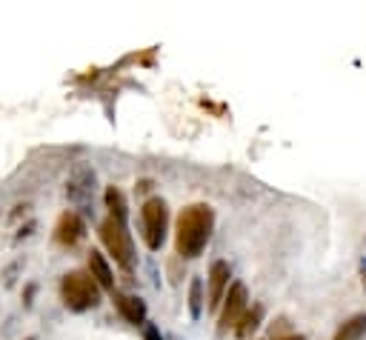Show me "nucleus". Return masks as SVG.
Returning <instances> with one entry per match:
<instances>
[{"label": "nucleus", "instance_id": "17", "mask_svg": "<svg viewBox=\"0 0 366 340\" xmlns=\"http://www.w3.org/2000/svg\"><path fill=\"white\" fill-rule=\"evenodd\" d=\"M363 275H366V261H363ZM363 280H366V277H363Z\"/></svg>", "mask_w": 366, "mask_h": 340}, {"label": "nucleus", "instance_id": "16", "mask_svg": "<svg viewBox=\"0 0 366 340\" xmlns=\"http://www.w3.org/2000/svg\"><path fill=\"white\" fill-rule=\"evenodd\" d=\"M281 340H303V337H301V334H298V337L292 334V337H281Z\"/></svg>", "mask_w": 366, "mask_h": 340}, {"label": "nucleus", "instance_id": "7", "mask_svg": "<svg viewBox=\"0 0 366 340\" xmlns=\"http://www.w3.org/2000/svg\"><path fill=\"white\" fill-rule=\"evenodd\" d=\"M86 237V223L77 211H63L55 223V240L61 246H77Z\"/></svg>", "mask_w": 366, "mask_h": 340}, {"label": "nucleus", "instance_id": "9", "mask_svg": "<svg viewBox=\"0 0 366 340\" xmlns=\"http://www.w3.org/2000/svg\"><path fill=\"white\" fill-rule=\"evenodd\" d=\"M69 200L75 203H89L92 200V192H95V172H89V169H77L75 178L69 181Z\"/></svg>", "mask_w": 366, "mask_h": 340}, {"label": "nucleus", "instance_id": "6", "mask_svg": "<svg viewBox=\"0 0 366 340\" xmlns=\"http://www.w3.org/2000/svg\"><path fill=\"white\" fill-rule=\"evenodd\" d=\"M229 277H232V272H229V263L226 261H215L209 266V289H206V306L209 312H217L220 303H223V297H226V289H229Z\"/></svg>", "mask_w": 366, "mask_h": 340}, {"label": "nucleus", "instance_id": "10", "mask_svg": "<svg viewBox=\"0 0 366 340\" xmlns=\"http://www.w3.org/2000/svg\"><path fill=\"white\" fill-rule=\"evenodd\" d=\"M89 275L98 280V286H101V289L115 292V277H112V269H109L106 258H103V254H101L98 249H92V251H89Z\"/></svg>", "mask_w": 366, "mask_h": 340}, {"label": "nucleus", "instance_id": "5", "mask_svg": "<svg viewBox=\"0 0 366 340\" xmlns=\"http://www.w3.org/2000/svg\"><path fill=\"white\" fill-rule=\"evenodd\" d=\"M249 306V294L244 283H229L226 297H223V306H220V318H217V332L226 334L229 329H238L241 318L246 315Z\"/></svg>", "mask_w": 366, "mask_h": 340}, {"label": "nucleus", "instance_id": "15", "mask_svg": "<svg viewBox=\"0 0 366 340\" xmlns=\"http://www.w3.org/2000/svg\"><path fill=\"white\" fill-rule=\"evenodd\" d=\"M144 337H146V340H163V337H160V329H158L155 323H146V326H144Z\"/></svg>", "mask_w": 366, "mask_h": 340}, {"label": "nucleus", "instance_id": "3", "mask_svg": "<svg viewBox=\"0 0 366 340\" xmlns=\"http://www.w3.org/2000/svg\"><path fill=\"white\" fill-rule=\"evenodd\" d=\"M101 240H103L106 251L112 254L115 263H118L120 269L129 272V269L134 266V243H132V232H129L126 221L109 215V218L101 223Z\"/></svg>", "mask_w": 366, "mask_h": 340}, {"label": "nucleus", "instance_id": "2", "mask_svg": "<svg viewBox=\"0 0 366 340\" xmlns=\"http://www.w3.org/2000/svg\"><path fill=\"white\" fill-rule=\"evenodd\" d=\"M61 297H63L66 309L86 312V309H95L101 303V286L89 272H69L61 280Z\"/></svg>", "mask_w": 366, "mask_h": 340}, {"label": "nucleus", "instance_id": "11", "mask_svg": "<svg viewBox=\"0 0 366 340\" xmlns=\"http://www.w3.org/2000/svg\"><path fill=\"white\" fill-rule=\"evenodd\" d=\"M363 334H366V315H355L352 320H346V323L338 329L335 340H360Z\"/></svg>", "mask_w": 366, "mask_h": 340}, {"label": "nucleus", "instance_id": "13", "mask_svg": "<svg viewBox=\"0 0 366 340\" xmlns=\"http://www.w3.org/2000/svg\"><path fill=\"white\" fill-rule=\"evenodd\" d=\"M260 320H263V306H252V312H246L244 318H241V323H238V329H235V334L238 337H249L258 326H260Z\"/></svg>", "mask_w": 366, "mask_h": 340}, {"label": "nucleus", "instance_id": "14", "mask_svg": "<svg viewBox=\"0 0 366 340\" xmlns=\"http://www.w3.org/2000/svg\"><path fill=\"white\" fill-rule=\"evenodd\" d=\"M203 280L201 277H192V283H189V312H192V318H201L203 315Z\"/></svg>", "mask_w": 366, "mask_h": 340}, {"label": "nucleus", "instance_id": "12", "mask_svg": "<svg viewBox=\"0 0 366 340\" xmlns=\"http://www.w3.org/2000/svg\"><path fill=\"white\" fill-rule=\"evenodd\" d=\"M103 200H106V209H109V215H112V218L126 221V197H123V192H120V189L109 186V189H106V195H103Z\"/></svg>", "mask_w": 366, "mask_h": 340}, {"label": "nucleus", "instance_id": "1", "mask_svg": "<svg viewBox=\"0 0 366 340\" xmlns=\"http://www.w3.org/2000/svg\"><path fill=\"white\" fill-rule=\"evenodd\" d=\"M215 229V211L209 203H192L177 215L175 223V249L183 261L201 258Z\"/></svg>", "mask_w": 366, "mask_h": 340}, {"label": "nucleus", "instance_id": "4", "mask_svg": "<svg viewBox=\"0 0 366 340\" xmlns=\"http://www.w3.org/2000/svg\"><path fill=\"white\" fill-rule=\"evenodd\" d=\"M141 229H144V240L152 251H158L166 240L169 232V209L160 197H149L141 206Z\"/></svg>", "mask_w": 366, "mask_h": 340}, {"label": "nucleus", "instance_id": "8", "mask_svg": "<svg viewBox=\"0 0 366 340\" xmlns=\"http://www.w3.org/2000/svg\"><path fill=\"white\" fill-rule=\"evenodd\" d=\"M115 309L120 312L123 320H129L132 326H146V303L137 294H126V292H112Z\"/></svg>", "mask_w": 366, "mask_h": 340}]
</instances>
